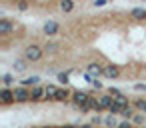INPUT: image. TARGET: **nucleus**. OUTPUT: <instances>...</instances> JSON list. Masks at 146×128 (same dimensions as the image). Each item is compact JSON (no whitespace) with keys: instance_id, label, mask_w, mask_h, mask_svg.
Instances as JSON below:
<instances>
[{"instance_id":"obj_29","label":"nucleus","mask_w":146,"mask_h":128,"mask_svg":"<svg viewBox=\"0 0 146 128\" xmlns=\"http://www.w3.org/2000/svg\"><path fill=\"white\" fill-rule=\"evenodd\" d=\"M80 128H92V126H80Z\"/></svg>"},{"instance_id":"obj_24","label":"nucleus","mask_w":146,"mask_h":128,"mask_svg":"<svg viewBox=\"0 0 146 128\" xmlns=\"http://www.w3.org/2000/svg\"><path fill=\"white\" fill-rule=\"evenodd\" d=\"M106 126H116V122H114V118H112V116H108V118H106ZM116 128H118V126H116Z\"/></svg>"},{"instance_id":"obj_26","label":"nucleus","mask_w":146,"mask_h":128,"mask_svg":"<svg viewBox=\"0 0 146 128\" xmlns=\"http://www.w3.org/2000/svg\"><path fill=\"white\" fill-rule=\"evenodd\" d=\"M106 4V0H96V2H94V6H104Z\"/></svg>"},{"instance_id":"obj_6","label":"nucleus","mask_w":146,"mask_h":128,"mask_svg":"<svg viewBox=\"0 0 146 128\" xmlns=\"http://www.w3.org/2000/svg\"><path fill=\"white\" fill-rule=\"evenodd\" d=\"M0 100H2V104H10V102H16V100H14V92H10L8 88H4L2 92H0Z\"/></svg>"},{"instance_id":"obj_28","label":"nucleus","mask_w":146,"mask_h":128,"mask_svg":"<svg viewBox=\"0 0 146 128\" xmlns=\"http://www.w3.org/2000/svg\"><path fill=\"white\" fill-rule=\"evenodd\" d=\"M60 128H74V126H60Z\"/></svg>"},{"instance_id":"obj_13","label":"nucleus","mask_w":146,"mask_h":128,"mask_svg":"<svg viewBox=\"0 0 146 128\" xmlns=\"http://www.w3.org/2000/svg\"><path fill=\"white\" fill-rule=\"evenodd\" d=\"M130 14H132V18H136V20H142V18H146V10H144V8H134Z\"/></svg>"},{"instance_id":"obj_8","label":"nucleus","mask_w":146,"mask_h":128,"mask_svg":"<svg viewBox=\"0 0 146 128\" xmlns=\"http://www.w3.org/2000/svg\"><path fill=\"white\" fill-rule=\"evenodd\" d=\"M12 28H14V26H12L8 20H0V34H10Z\"/></svg>"},{"instance_id":"obj_9","label":"nucleus","mask_w":146,"mask_h":128,"mask_svg":"<svg viewBox=\"0 0 146 128\" xmlns=\"http://www.w3.org/2000/svg\"><path fill=\"white\" fill-rule=\"evenodd\" d=\"M44 32L46 34H56L58 32V24L56 22H46L44 24Z\"/></svg>"},{"instance_id":"obj_20","label":"nucleus","mask_w":146,"mask_h":128,"mask_svg":"<svg viewBox=\"0 0 146 128\" xmlns=\"http://www.w3.org/2000/svg\"><path fill=\"white\" fill-rule=\"evenodd\" d=\"M122 116H124V118H134V110H132V106H126V108L122 110Z\"/></svg>"},{"instance_id":"obj_4","label":"nucleus","mask_w":146,"mask_h":128,"mask_svg":"<svg viewBox=\"0 0 146 128\" xmlns=\"http://www.w3.org/2000/svg\"><path fill=\"white\" fill-rule=\"evenodd\" d=\"M46 98V88H40V86H34L32 92H30V100L32 102H40Z\"/></svg>"},{"instance_id":"obj_21","label":"nucleus","mask_w":146,"mask_h":128,"mask_svg":"<svg viewBox=\"0 0 146 128\" xmlns=\"http://www.w3.org/2000/svg\"><path fill=\"white\" fill-rule=\"evenodd\" d=\"M2 80H4V86H10V84H12V76H10V74L2 76Z\"/></svg>"},{"instance_id":"obj_2","label":"nucleus","mask_w":146,"mask_h":128,"mask_svg":"<svg viewBox=\"0 0 146 128\" xmlns=\"http://www.w3.org/2000/svg\"><path fill=\"white\" fill-rule=\"evenodd\" d=\"M72 100H74V104H78L80 108H84L86 104H88V100H90V96L86 94V92H72Z\"/></svg>"},{"instance_id":"obj_22","label":"nucleus","mask_w":146,"mask_h":128,"mask_svg":"<svg viewBox=\"0 0 146 128\" xmlns=\"http://www.w3.org/2000/svg\"><path fill=\"white\" fill-rule=\"evenodd\" d=\"M144 116H146V114H136V116H134V122H136V124H142V122H144Z\"/></svg>"},{"instance_id":"obj_27","label":"nucleus","mask_w":146,"mask_h":128,"mask_svg":"<svg viewBox=\"0 0 146 128\" xmlns=\"http://www.w3.org/2000/svg\"><path fill=\"white\" fill-rule=\"evenodd\" d=\"M134 88H136V90H146V86H144V84H136Z\"/></svg>"},{"instance_id":"obj_7","label":"nucleus","mask_w":146,"mask_h":128,"mask_svg":"<svg viewBox=\"0 0 146 128\" xmlns=\"http://www.w3.org/2000/svg\"><path fill=\"white\" fill-rule=\"evenodd\" d=\"M100 106H102V108H106V110H110V108L114 106V98H112L110 94H106V96H100Z\"/></svg>"},{"instance_id":"obj_16","label":"nucleus","mask_w":146,"mask_h":128,"mask_svg":"<svg viewBox=\"0 0 146 128\" xmlns=\"http://www.w3.org/2000/svg\"><path fill=\"white\" fill-rule=\"evenodd\" d=\"M114 102H116L118 106H122V108H126V106H128V98H126L124 94H120V96H116V98H114Z\"/></svg>"},{"instance_id":"obj_1","label":"nucleus","mask_w":146,"mask_h":128,"mask_svg":"<svg viewBox=\"0 0 146 128\" xmlns=\"http://www.w3.org/2000/svg\"><path fill=\"white\" fill-rule=\"evenodd\" d=\"M24 56H26V60H32V62H34V60H40V56H42V48L36 46V44H32V46L26 48Z\"/></svg>"},{"instance_id":"obj_30","label":"nucleus","mask_w":146,"mask_h":128,"mask_svg":"<svg viewBox=\"0 0 146 128\" xmlns=\"http://www.w3.org/2000/svg\"><path fill=\"white\" fill-rule=\"evenodd\" d=\"M50 128H56V126H50Z\"/></svg>"},{"instance_id":"obj_25","label":"nucleus","mask_w":146,"mask_h":128,"mask_svg":"<svg viewBox=\"0 0 146 128\" xmlns=\"http://www.w3.org/2000/svg\"><path fill=\"white\" fill-rule=\"evenodd\" d=\"M118 128H132V126H130V122H122V124H118Z\"/></svg>"},{"instance_id":"obj_5","label":"nucleus","mask_w":146,"mask_h":128,"mask_svg":"<svg viewBox=\"0 0 146 128\" xmlns=\"http://www.w3.org/2000/svg\"><path fill=\"white\" fill-rule=\"evenodd\" d=\"M80 110H82V112H86V110H96V112L102 110V106H100V98H92V96H90L88 104H86L84 108H80Z\"/></svg>"},{"instance_id":"obj_10","label":"nucleus","mask_w":146,"mask_h":128,"mask_svg":"<svg viewBox=\"0 0 146 128\" xmlns=\"http://www.w3.org/2000/svg\"><path fill=\"white\" fill-rule=\"evenodd\" d=\"M104 76H108V78H116V76H118V68L112 66V64L106 66V68H104Z\"/></svg>"},{"instance_id":"obj_18","label":"nucleus","mask_w":146,"mask_h":128,"mask_svg":"<svg viewBox=\"0 0 146 128\" xmlns=\"http://www.w3.org/2000/svg\"><path fill=\"white\" fill-rule=\"evenodd\" d=\"M58 48H60V44H58V42H50V44H46L44 52H50V54H52V52H56Z\"/></svg>"},{"instance_id":"obj_11","label":"nucleus","mask_w":146,"mask_h":128,"mask_svg":"<svg viewBox=\"0 0 146 128\" xmlns=\"http://www.w3.org/2000/svg\"><path fill=\"white\" fill-rule=\"evenodd\" d=\"M56 94H58V88L56 86H52V84L46 86V98L48 100H56Z\"/></svg>"},{"instance_id":"obj_12","label":"nucleus","mask_w":146,"mask_h":128,"mask_svg":"<svg viewBox=\"0 0 146 128\" xmlns=\"http://www.w3.org/2000/svg\"><path fill=\"white\" fill-rule=\"evenodd\" d=\"M38 80H40L38 76H30V78H24V80H22V86H32V88H34V86H38Z\"/></svg>"},{"instance_id":"obj_19","label":"nucleus","mask_w":146,"mask_h":128,"mask_svg":"<svg viewBox=\"0 0 146 128\" xmlns=\"http://www.w3.org/2000/svg\"><path fill=\"white\" fill-rule=\"evenodd\" d=\"M14 70H18V72L26 70V62H24V60H16V62H14Z\"/></svg>"},{"instance_id":"obj_23","label":"nucleus","mask_w":146,"mask_h":128,"mask_svg":"<svg viewBox=\"0 0 146 128\" xmlns=\"http://www.w3.org/2000/svg\"><path fill=\"white\" fill-rule=\"evenodd\" d=\"M58 80H60L62 84H66V82H68V74H64V72H62V74H58Z\"/></svg>"},{"instance_id":"obj_3","label":"nucleus","mask_w":146,"mask_h":128,"mask_svg":"<svg viewBox=\"0 0 146 128\" xmlns=\"http://www.w3.org/2000/svg\"><path fill=\"white\" fill-rule=\"evenodd\" d=\"M14 100L16 102H26V100H30V92L24 86H18V88H14Z\"/></svg>"},{"instance_id":"obj_14","label":"nucleus","mask_w":146,"mask_h":128,"mask_svg":"<svg viewBox=\"0 0 146 128\" xmlns=\"http://www.w3.org/2000/svg\"><path fill=\"white\" fill-rule=\"evenodd\" d=\"M100 72L104 74V68H102L100 64H90V66H88V74H96V76H98Z\"/></svg>"},{"instance_id":"obj_15","label":"nucleus","mask_w":146,"mask_h":128,"mask_svg":"<svg viewBox=\"0 0 146 128\" xmlns=\"http://www.w3.org/2000/svg\"><path fill=\"white\" fill-rule=\"evenodd\" d=\"M68 96H70V90L62 88V90H58V94H56V100H58V102H64V100H66Z\"/></svg>"},{"instance_id":"obj_17","label":"nucleus","mask_w":146,"mask_h":128,"mask_svg":"<svg viewBox=\"0 0 146 128\" xmlns=\"http://www.w3.org/2000/svg\"><path fill=\"white\" fill-rule=\"evenodd\" d=\"M60 8H62L64 12H70V10L74 8V2H72V0H64V2H60Z\"/></svg>"}]
</instances>
